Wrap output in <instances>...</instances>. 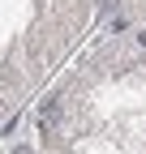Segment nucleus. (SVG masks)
<instances>
[{"label":"nucleus","instance_id":"obj_1","mask_svg":"<svg viewBox=\"0 0 146 154\" xmlns=\"http://www.w3.org/2000/svg\"><path fill=\"white\" fill-rule=\"evenodd\" d=\"M56 116H60V107H56V103H47V111H39V128L47 133L52 124H56Z\"/></svg>","mask_w":146,"mask_h":154},{"label":"nucleus","instance_id":"obj_2","mask_svg":"<svg viewBox=\"0 0 146 154\" xmlns=\"http://www.w3.org/2000/svg\"><path fill=\"white\" fill-rule=\"evenodd\" d=\"M13 154H34V150H26V146H17V150H13Z\"/></svg>","mask_w":146,"mask_h":154},{"label":"nucleus","instance_id":"obj_3","mask_svg":"<svg viewBox=\"0 0 146 154\" xmlns=\"http://www.w3.org/2000/svg\"><path fill=\"white\" fill-rule=\"evenodd\" d=\"M95 5H116V0H95Z\"/></svg>","mask_w":146,"mask_h":154},{"label":"nucleus","instance_id":"obj_4","mask_svg":"<svg viewBox=\"0 0 146 154\" xmlns=\"http://www.w3.org/2000/svg\"><path fill=\"white\" fill-rule=\"evenodd\" d=\"M138 43H142V47H146V34H138Z\"/></svg>","mask_w":146,"mask_h":154}]
</instances>
